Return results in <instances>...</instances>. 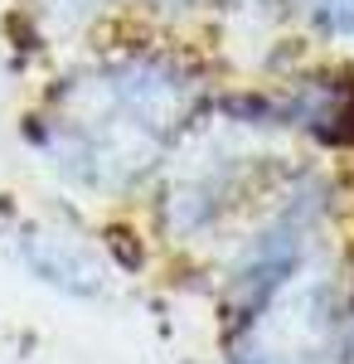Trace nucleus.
<instances>
[{"label": "nucleus", "instance_id": "f257e3e1", "mask_svg": "<svg viewBox=\"0 0 354 364\" xmlns=\"http://www.w3.org/2000/svg\"><path fill=\"white\" fill-rule=\"evenodd\" d=\"M25 257H29V267H34L44 282H54V287H63V291H78V296H92L97 282H102L97 262H92L78 243L54 238V233H34V238H25Z\"/></svg>", "mask_w": 354, "mask_h": 364}, {"label": "nucleus", "instance_id": "f03ea898", "mask_svg": "<svg viewBox=\"0 0 354 364\" xmlns=\"http://www.w3.org/2000/svg\"><path fill=\"white\" fill-rule=\"evenodd\" d=\"M321 25L340 39H354V0H321Z\"/></svg>", "mask_w": 354, "mask_h": 364}]
</instances>
